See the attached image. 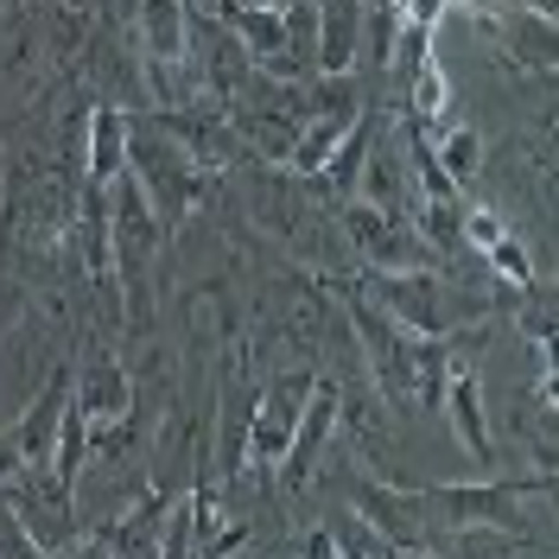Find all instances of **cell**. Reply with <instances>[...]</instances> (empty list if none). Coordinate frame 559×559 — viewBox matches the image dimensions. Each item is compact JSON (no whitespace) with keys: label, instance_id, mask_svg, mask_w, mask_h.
<instances>
[{"label":"cell","instance_id":"cell-3","mask_svg":"<svg viewBox=\"0 0 559 559\" xmlns=\"http://www.w3.org/2000/svg\"><path fill=\"white\" fill-rule=\"evenodd\" d=\"M312 394H318L312 369H280V376H267V382L254 388L248 432H242V445H236L229 477H280V464L293 452V432H299V419L312 407Z\"/></svg>","mask_w":559,"mask_h":559},{"label":"cell","instance_id":"cell-6","mask_svg":"<svg viewBox=\"0 0 559 559\" xmlns=\"http://www.w3.org/2000/svg\"><path fill=\"white\" fill-rule=\"evenodd\" d=\"M134 58L153 108H191V90L178 83L191 64V0H134Z\"/></svg>","mask_w":559,"mask_h":559},{"label":"cell","instance_id":"cell-16","mask_svg":"<svg viewBox=\"0 0 559 559\" xmlns=\"http://www.w3.org/2000/svg\"><path fill=\"white\" fill-rule=\"evenodd\" d=\"M445 414H452V426H457V445L489 471V464H496V439H489V426H484V388H477V362H471V356H452Z\"/></svg>","mask_w":559,"mask_h":559},{"label":"cell","instance_id":"cell-10","mask_svg":"<svg viewBox=\"0 0 559 559\" xmlns=\"http://www.w3.org/2000/svg\"><path fill=\"white\" fill-rule=\"evenodd\" d=\"M477 45L496 51V64L509 76H554L559 70V26L540 13H496V7H471Z\"/></svg>","mask_w":559,"mask_h":559},{"label":"cell","instance_id":"cell-12","mask_svg":"<svg viewBox=\"0 0 559 559\" xmlns=\"http://www.w3.org/2000/svg\"><path fill=\"white\" fill-rule=\"evenodd\" d=\"M464 248L484 254V267L496 274V286H509V293H527V286H534V261L522 254L515 229H509L489 204H464Z\"/></svg>","mask_w":559,"mask_h":559},{"label":"cell","instance_id":"cell-1","mask_svg":"<svg viewBox=\"0 0 559 559\" xmlns=\"http://www.w3.org/2000/svg\"><path fill=\"white\" fill-rule=\"evenodd\" d=\"M337 306H344L349 331H356V344L369 356L376 394L394 401V407H407V414H439L445 407V382H452L457 337H414V331H401L362 286H344V280H337Z\"/></svg>","mask_w":559,"mask_h":559},{"label":"cell","instance_id":"cell-17","mask_svg":"<svg viewBox=\"0 0 559 559\" xmlns=\"http://www.w3.org/2000/svg\"><path fill=\"white\" fill-rule=\"evenodd\" d=\"M369 7L362 0H318V76H349L362 51Z\"/></svg>","mask_w":559,"mask_h":559},{"label":"cell","instance_id":"cell-11","mask_svg":"<svg viewBox=\"0 0 559 559\" xmlns=\"http://www.w3.org/2000/svg\"><path fill=\"white\" fill-rule=\"evenodd\" d=\"M419 489H426V502H432L445 534L452 527H496V534H527L534 540V522L522 509L527 496L515 477L509 484H419Z\"/></svg>","mask_w":559,"mask_h":559},{"label":"cell","instance_id":"cell-7","mask_svg":"<svg viewBox=\"0 0 559 559\" xmlns=\"http://www.w3.org/2000/svg\"><path fill=\"white\" fill-rule=\"evenodd\" d=\"M344 236L349 248L369 261V274H414V267H439V248L419 236L414 216L382 210L369 198H349L344 204Z\"/></svg>","mask_w":559,"mask_h":559},{"label":"cell","instance_id":"cell-18","mask_svg":"<svg viewBox=\"0 0 559 559\" xmlns=\"http://www.w3.org/2000/svg\"><path fill=\"white\" fill-rule=\"evenodd\" d=\"M382 121H388L382 103H369V108H362V121L349 128V140L324 159V173L312 178L331 204H349V198H356V185H362V166H369V146H376V128H382Z\"/></svg>","mask_w":559,"mask_h":559},{"label":"cell","instance_id":"cell-2","mask_svg":"<svg viewBox=\"0 0 559 559\" xmlns=\"http://www.w3.org/2000/svg\"><path fill=\"white\" fill-rule=\"evenodd\" d=\"M128 173L146 185V198L166 216V229L191 223L216 198V173H210L159 115H128Z\"/></svg>","mask_w":559,"mask_h":559},{"label":"cell","instance_id":"cell-22","mask_svg":"<svg viewBox=\"0 0 559 559\" xmlns=\"http://www.w3.org/2000/svg\"><path fill=\"white\" fill-rule=\"evenodd\" d=\"M58 559H115V547H108L103 527H90V534H83V540H70V547H64Z\"/></svg>","mask_w":559,"mask_h":559},{"label":"cell","instance_id":"cell-8","mask_svg":"<svg viewBox=\"0 0 559 559\" xmlns=\"http://www.w3.org/2000/svg\"><path fill=\"white\" fill-rule=\"evenodd\" d=\"M70 414L83 419L90 445L121 452L128 445V419H134V376H128V362L108 356V349H90V362L76 376V394H70Z\"/></svg>","mask_w":559,"mask_h":559},{"label":"cell","instance_id":"cell-20","mask_svg":"<svg viewBox=\"0 0 559 559\" xmlns=\"http://www.w3.org/2000/svg\"><path fill=\"white\" fill-rule=\"evenodd\" d=\"M324 534H331L337 559H394V547H388L382 534L369 527V515H356V509H337V515L324 522Z\"/></svg>","mask_w":559,"mask_h":559},{"label":"cell","instance_id":"cell-21","mask_svg":"<svg viewBox=\"0 0 559 559\" xmlns=\"http://www.w3.org/2000/svg\"><path fill=\"white\" fill-rule=\"evenodd\" d=\"M432 153H439V166H445V178H452V185H464V178L477 173V159H484V128L457 121V128H452L445 140H439Z\"/></svg>","mask_w":559,"mask_h":559},{"label":"cell","instance_id":"cell-28","mask_svg":"<svg viewBox=\"0 0 559 559\" xmlns=\"http://www.w3.org/2000/svg\"><path fill=\"white\" fill-rule=\"evenodd\" d=\"M312 7H318V0H312Z\"/></svg>","mask_w":559,"mask_h":559},{"label":"cell","instance_id":"cell-25","mask_svg":"<svg viewBox=\"0 0 559 559\" xmlns=\"http://www.w3.org/2000/svg\"><path fill=\"white\" fill-rule=\"evenodd\" d=\"M216 7H254V13H286L293 0H216Z\"/></svg>","mask_w":559,"mask_h":559},{"label":"cell","instance_id":"cell-23","mask_svg":"<svg viewBox=\"0 0 559 559\" xmlns=\"http://www.w3.org/2000/svg\"><path fill=\"white\" fill-rule=\"evenodd\" d=\"M13 477H26V457H20V445H13V432L0 426V484H13Z\"/></svg>","mask_w":559,"mask_h":559},{"label":"cell","instance_id":"cell-26","mask_svg":"<svg viewBox=\"0 0 559 559\" xmlns=\"http://www.w3.org/2000/svg\"><path fill=\"white\" fill-rule=\"evenodd\" d=\"M522 7H527V13H540V20H554V26H559V0H522Z\"/></svg>","mask_w":559,"mask_h":559},{"label":"cell","instance_id":"cell-27","mask_svg":"<svg viewBox=\"0 0 559 559\" xmlns=\"http://www.w3.org/2000/svg\"><path fill=\"white\" fill-rule=\"evenodd\" d=\"M64 13H76V20H90V0H58Z\"/></svg>","mask_w":559,"mask_h":559},{"label":"cell","instance_id":"cell-9","mask_svg":"<svg viewBox=\"0 0 559 559\" xmlns=\"http://www.w3.org/2000/svg\"><path fill=\"white\" fill-rule=\"evenodd\" d=\"M349 509L369 515V527L382 534L394 554H426L445 527L432 515L426 489H394V484H376V477H349Z\"/></svg>","mask_w":559,"mask_h":559},{"label":"cell","instance_id":"cell-24","mask_svg":"<svg viewBox=\"0 0 559 559\" xmlns=\"http://www.w3.org/2000/svg\"><path fill=\"white\" fill-rule=\"evenodd\" d=\"M522 484V496H547V502H559V471H547V477H515Z\"/></svg>","mask_w":559,"mask_h":559},{"label":"cell","instance_id":"cell-14","mask_svg":"<svg viewBox=\"0 0 559 559\" xmlns=\"http://www.w3.org/2000/svg\"><path fill=\"white\" fill-rule=\"evenodd\" d=\"M337 419H344V388H337V382H318L312 407H306L299 432H293V452H286V464H280V484H286V489H306L318 452H324V439L337 432Z\"/></svg>","mask_w":559,"mask_h":559},{"label":"cell","instance_id":"cell-5","mask_svg":"<svg viewBox=\"0 0 559 559\" xmlns=\"http://www.w3.org/2000/svg\"><path fill=\"white\" fill-rule=\"evenodd\" d=\"M362 280H369L362 293H369L401 331H414V337H457L471 318H484V299H464L457 280L439 274V267H414V274H362Z\"/></svg>","mask_w":559,"mask_h":559},{"label":"cell","instance_id":"cell-19","mask_svg":"<svg viewBox=\"0 0 559 559\" xmlns=\"http://www.w3.org/2000/svg\"><path fill=\"white\" fill-rule=\"evenodd\" d=\"M407 115L414 121H439L445 108H452V76H445V64H439V51H426L414 70H407Z\"/></svg>","mask_w":559,"mask_h":559},{"label":"cell","instance_id":"cell-15","mask_svg":"<svg viewBox=\"0 0 559 559\" xmlns=\"http://www.w3.org/2000/svg\"><path fill=\"white\" fill-rule=\"evenodd\" d=\"M121 173H128V108L90 103V134H83V185H90V191H108Z\"/></svg>","mask_w":559,"mask_h":559},{"label":"cell","instance_id":"cell-4","mask_svg":"<svg viewBox=\"0 0 559 559\" xmlns=\"http://www.w3.org/2000/svg\"><path fill=\"white\" fill-rule=\"evenodd\" d=\"M108 236H115L121 306H128L134 324H146V306H153L146 274H153V261H159V248H166V216L153 210V198H146V185H140L134 173H121L108 185Z\"/></svg>","mask_w":559,"mask_h":559},{"label":"cell","instance_id":"cell-13","mask_svg":"<svg viewBox=\"0 0 559 559\" xmlns=\"http://www.w3.org/2000/svg\"><path fill=\"white\" fill-rule=\"evenodd\" d=\"M64 414H70V369L58 362V369L45 376V388L33 394V407L7 426V432H13V445H20V457H26V471H38V464H51V457H58Z\"/></svg>","mask_w":559,"mask_h":559}]
</instances>
